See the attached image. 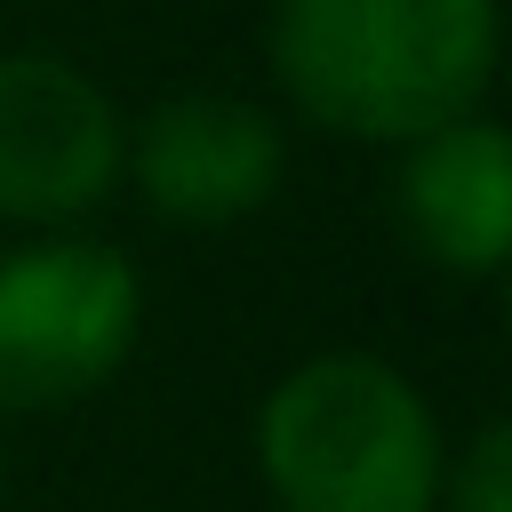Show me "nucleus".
Wrapping results in <instances>:
<instances>
[{
    "mask_svg": "<svg viewBox=\"0 0 512 512\" xmlns=\"http://www.w3.org/2000/svg\"><path fill=\"white\" fill-rule=\"evenodd\" d=\"M264 64L312 128L416 144L480 112L496 80V0H272Z\"/></svg>",
    "mask_w": 512,
    "mask_h": 512,
    "instance_id": "nucleus-1",
    "label": "nucleus"
},
{
    "mask_svg": "<svg viewBox=\"0 0 512 512\" xmlns=\"http://www.w3.org/2000/svg\"><path fill=\"white\" fill-rule=\"evenodd\" d=\"M256 472L280 512H440L432 400L376 352H312L256 408Z\"/></svg>",
    "mask_w": 512,
    "mask_h": 512,
    "instance_id": "nucleus-2",
    "label": "nucleus"
},
{
    "mask_svg": "<svg viewBox=\"0 0 512 512\" xmlns=\"http://www.w3.org/2000/svg\"><path fill=\"white\" fill-rule=\"evenodd\" d=\"M144 328V280L112 240L48 232L0 256V416L112 384Z\"/></svg>",
    "mask_w": 512,
    "mask_h": 512,
    "instance_id": "nucleus-3",
    "label": "nucleus"
},
{
    "mask_svg": "<svg viewBox=\"0 0 512 512\" xmlns=\"http://www.w3.org/2000/svg\"><path fill=\"white\" fill-rule=\"evenodd\" d=\"M128 152L120 104L56 48L0 56V216L72 224L112 200Z\"/></svg>",
    "mask_w": 512,
    "mask_h": 512,
    "instance_id": "nucleus-4",
    "label": "nucleus"
},
{
    "mask_svg": "<svg viewBox=\"0 0 512 512\" xmlns=\"http://www.w3.org/2000/svg\"><path fill=\"white\" fill-rule=\"evenodd\" d=\"M120 176L136 200L176 232H224L256 216L288 176V136L264 104L232 88H176L160 96L120 152Z\"/></svg>",
    "mask_w": 512,
    "mask_h": 512,
    "instance_id": "nucleus-5",
    "label": "nucleus"
},
{
    "mask_svg": "<svg viewBox=\"0 0 512 512\" xmlns=\"http://www.w3.org/2000/svg\"><path fill=\"white\" fill-rule=\"evenodd\" d=\"M392 216L408 248L456 280H488L512 256V144L488 112L400 144Z\"/></svg>",
    "mask_w": 512,
    "mask_h": 512,
    "instance_id": "nucleus-6",
    "label": "nucleus"
},
{
    "mask_svg": "<svg viewBox=\"0 0 512 512\" xmlns=\"http://www.w3.org/2000/svg\"><path fill=\"white\" fill-rule=\"evenodd\" d=\"M440 504H448V512H512V424H504V416H488V424L472 432V448L448 456Z\"/></svg>",
    "mask_w": 512,
    "mask_h": 512,
    "instance_id": "nucleus-7",
    "label": "nucleus"
}]
</instances>
